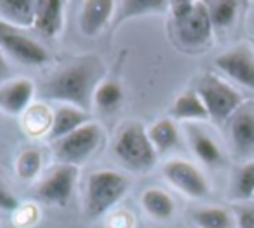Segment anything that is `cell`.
I'll return each mask as SVG.
<instances>
[{"mask_svg":"<svg viewBox=\"0 0 254 228\" xmlns=\"http://www.w3.org/2000/svg\"><path fill=\"white\" fill-rule=\"evenodd\" d=\"M19 204L21 202L17 201L16 195H14L12 192L7 188V185L0 180V211H5V213H10V215H12Z\"/></svg>","mask_w":254,"mask_h":228,"instance_id":"obj_31","label":"cell"},{"mask_svg":"<svg viewBox=\"0 0 254 228\" xmlns=\"http://www.w3.org/2000/svg\"><path fill=\"white\" fill-rule=\"evenodd\" d=\"M195 3L197 2H194V0H171L170 5H168V10H170L173 23L190 16L192 10L195 9Z\"/></svg>","mask_w":254,"mask_h":228,"instance_id":"obj_29","label":"cell"},{"mask_svg":"<svg viewBox=\"0 0 254 228\" xmlns=\"http://www.w3.org/2000/svg\"><path fill=\"white\" fill-rule=\"evenodd\" d=\"M213 31L206 2H197L190 16L173 23V33L178 45L192 52L206 49L213 38Z\"/></svg>","mask_w":254,"mask_h":228,"instance_id":"obj_7","label":"cell"},{"mask_svg":"<svg viewBox=\"0 0 254 228\" xmlns=\"http://www.w3.org/2000/svg\"><path fill=\"white\" fill-rule=\"evenodd\" d=\"M192 220L199 228H228L230 215L223 208H202L192 213Z\"/></svg>","mask_w":254,"mask_h":228,"instance_id":"obj_27","label":"cell"},{"mask_svg":"<svg viewBox=\"0 0 254 228\" xmlns=\"http://www.w3.org/2000/svg\"><path fill=\"white\" fill-rule=\"evenodd\" d=\"M195 92L206 106L209 117L218 123L228 121L234 116V113L244 104L242 95L232 85L214 74L202 76L195 87Z\"/></svg>","mask_w":254,"mask_h":228,"instance_id":"obj_5","label":"cell"},{"mask_svg":"<svg viewBox=\"0 0 254 228\" xmlns=\"http://www.w3.org/2000/svg\"><path fill=\"white\" fill-rule=\"evenodd\" d=\"M40 222V208L35 202L19 204L12 213V225L16 228H33Z\"/></svg>","mask_w":254,"mask_h":228,"instance_id":"obj_28","label":"cell"},{"mask_svg":"<svg viewBox=\"0 0 254 228\" xmlns=\"http://www.w3.org/2000/svg\"><path fill=\"white\" fill-rule=\"evenodd\" d=\"M130 188V180L113 170L94 171L87 178L85 187V215L97 220L109 215L111 209L125 197Z\"/></svg>","mask_w":254,"mask_h":228,"instance_id":"obj_3","label":"cell"},{"mask_svg":"<svg viewBox=\"0 0 254 228\" xmlns=\"http://www.w3.org/2000/svg\"><path fill=\"white\" fill-rule=\"evenodd\" d=\"M78 168L71 165L57 163L40 181L35 190L37 201L49 206H66L73 197L74 187L78 181Z\"/></svg>","mask_w":254,"mask_h":228,"instance_id":"obj_9","label":"cell"},{"mask_svg":"<svg viewBox=\"0 0 254 228\" xmlns=\"http://www.w3.org/2000/svg\"><path fill=\"white\" fill-rule=\"evenodd\" d=\"M44 156L38 149H24L14 163V171L21 180H35L42 173Z\"/></svg>","mask_w":254,"mask_h":228,"instance_id":"obj_26","label":"cell"},{"mask_svg":"<svg viewBox=\"0 0 254 228\" xmlns=\"http://www.w3.org/2000/svg\"><path fill=\"white\" fill-rule=\"evenodd\" d=\"M253 38H254V37H253Z\"/></svg>","mask_w":254,"mask_h":228,"instance_id":"obj_35","label":"cell"},{"mask_svg":"<svg viewBox=\"0 0 254 228\" xmlns=\"http://www.w3.org/2000/svg\"><path fill=\"white\" fill-rule=\"evenodd\" d=\"M147 135L157 154L173 151L180 144V131H178L177 124H175V121L171 117L156 121L147 130Z\"/></svg>","mask_w":254,"mask_h":228,"instance_id":"obj_21","label":"cell"},{"mask_svg":"<svg viewBox=\"0 0 254 228\" xmlns=\"http://www.w3.org/2000/svg\"><path fill=\"white\" fill-rule=\"evenodd\" d=\"M123 102V87L116 80H104L94 95V104L101 111H114Z\"/></svg>","mask_w":254,"mask_h":228,"instance_id":"obj_25","label":"cell"},{"mask_svg":"<svg viewBox=\"0 0 254 228\" xmlns=\"http://www.w3.org/2000/svg\"><path fill=\"white\" fill-rule=\"evenodd\" d=\"M206 5L213 30L223 31L234 24L241 3L237 0H211V2H206Z\"/></svg>","mask_w":254,"mask_h":228,"instance_id":"obj_24","label":"cell"},{"mask_svg":"<svg viewBox=\"0 0 254 228\" xmlns=\"http://www.w3.org/2000/svg\"><path fill=\"white\" fill-rule=\"evenodd\" d=\"M227 135L234 158L241 163L254 159V102H244L227 121Z\"/></svg>","mask_w":254,"mask_h":228,"instance_id":"obj_8","label":"cell"},{"mask_svg":"<svg viewBox=\"0 0 254 228\" xmlns=\"http://www.w3.org/2000/svg\"><path fill=\"white\" fill-rule=\"evenodd\" d=\"M37 94V85L30 78H12L0 83V111L10 116H21Z\"/></svg>","mask_w":254,"mask_h":228,"instance_id":"obj_12","label":"cell"},{"mask_svg":"<svg viewBox=\"0 0 254 228\" xmlns=\"http://www.w3.org/2000/svg\"><path fill=\"white\" fill-rule=\"evenodd\" d=\"M214 67L241 87L254 92V51L239 44L214 59Z\"/></svg>","mask_w":254,"mask_h":228,"instance_id":"obj_10","label":"cell"},{"mask_svg":"<svg viewBox=\"0 0 254 228\" xmlns=\"http://www.w3.org/2000/svg\"><path fill=\"white\" fill-rule=\"evenodd\" d=\"M185 135H187V142L190 145L192 152L207 166H218L223 163V152L218 147L213 137L206 133L201 126L194 123L185 124Z\"/></svg>","mask_w":254,"mask_h":228,"instance_id":"obj_15","label":"cell"},{"mask_svg":"<svg viewBox=\"0 0 254 228\" xmlns=\"http://www.w3.org/2000/svg\"><path fill=\"white\" fill-rule=\"evenodd\" d=\"M168 5H170V2H164V0H127V2H120L116 3L113 26H120L123 21L131 19V17L164 12V10H168Z\"/></svg>","mask_w":254,"mask_h":228,"instance_id":"obj_20","label":"cell"},{"mask_svg":"<svg viewBox=\"0 0 254 228\" xmlns=\"http://www.w3.org/2000/svg\"><path fill=\"white\" fill-rule=\"evenodd\" d=\"M163 174L177 190L190 199H204L209 195V183L202 171L184 159H171L163 166Z\"/></svg>","mask_w":254,"mask_h":228,"instance_id":"obj_11","label":"cell"},{"mask_svg":"<svg viewBox=\"0 0 254 228\" xmlns=\"http://www.w3.org/2000/svg\"><path fill=\"white\" fill-rule=\"evenodd\" d=\"M113 154L127 170L147 173L157 161V152L149 140L147 130L138 121L125 123L116 135Z\"/></svg>","mask_w":254,"mask_h":228,"instance_id":"obj_2","label":"cell"},{"mask_svg":"<svg viewBox=\"0 0 254 228\" xmlns=\"http://www.w3.org/2000/svg\"><path fill=\"white\" fill-rule=\"evenodd\" d=\"M142 208L154 220H170L175 213V202L161 188H147L140 197Z\"/></svg>","mask_w":254,"mask_h":228,"instance_id":"obj_22","label":"cell"},{"mask_svg":"<svg viewBox=\"0 0 254 228\" xmlns=\"http://www.w3.org/2000/svg\"><path fill=\"white\" fill-rule=\"evenodd\" d=\"M23 131L31 138L49 137L54 124V111L47 102H33L19 116Z\"/></svg>","mask_w":254,"mask_h":228,"instance_id":"obj_16","label":"cell"},{"mask_svg":"<svg viewBox=\"0 0 254 228\" xmlns=\"http://www.w3.org/2000/svg\"><path fill=\"white\" fill-rule=\"evenodd\" d=\"M90 121L87 111L80 108H74V106H67L63 104L54 111V124L51 130V138L52 142L59 140V138L66 137V135L73 133L74 130L81 128L83 124H87Z\"/></svg>","mask_w":254,"mask_h":228,"instance_id":"obj_17","label":"cell"},{"mask_svg":"<svg viewBox=\"0 0 254 228\" xmlns=\"http://www.w3.org/2000/svg\"><path fill=\"white\" fill-rule=\"evenodd\" d=\"M104 138L102 126L94 121H88L73 133L52 142V154L59 165H71L80 168L83 163L97 152Z\"/></svg>","mask_w":254,"mask_h":228,"instance_id":"obj_4","label":"cell"},{"mask_svg":"<svg viewBox=\"0 0 254 228\" xmlns=\"http://www.w3.org/2000/svg\"><path fill=\"white\" fill-rule=\"evenodd\" d=\"M230 199L232 201L244 202L254 199V159L242 163L235 173L232 174L230 181Z\"/></svg>","mask_w":254,"mask_h":228,"instance_id":"obj_23","label":"cell"},{"mask_svg":"<svg viewBox=\"0 0 254 228\" xmlns=\"http://www.w3.org/2000/svg\"><path fill=\"white\" fill-rule=\"evenodd\" d=\"M106 67L99 56L85 54L67 60L42 83L38 94L44 101H57L90 111L97 87L104 81Z\"/></svg>","mask_w":254,"mask_h":228,"instance_id":"obj_1","label":"cell"},{"mask_svg":"<svg viewBox=\"0 0 254 228\" xmlns=\"http://www.w3.org/2000/svg\"><path fill=\"white\" fill-rule=\"evenodd\" d=\"M133 216L128 211H111L106 215V228H133Z\"/></svg>","mask_w":254,"mask_h":228,"instance_id":"obj_30","label":"cell"},{"mask_svg":"<svg viewBox=\"0 0 254 228\" xmlns=\"http://www.w3.org/2000/svg\"><path fill=\"white\" fill-rule=\"evenodd\" d=\"M253 44H254V38H253Z\"/></svg>","mask_w":254,"mask_h":228,"instance_id":"obj_34","label":"cell"},{"mask_svg":"<svg viewBox=\"0 0 254 228\" xmlns=\"http://www.w3.org/2000/svg\"><path fill=\"white\" fill-rule=\"evenodd\" d=\"M239 228H254V204H239L235 206Z\"/></svg>","mask_w":254,"mask_h":228,"instance_id":"obj_32","label":"cell"},{"mask_svg":"<svg viewBox=\"0 0 254 228\" xmlns=\"http://www.w3.org/2000/svg\"><path fill=\"white\" fill-rule=\"evenodd\" d=\"M63 0H38L33 28L45 38H56L64 28Z\"/></svg>","mask_w":254,"mask_h":228,"instance_id":"obj_14","label":"cell"},{"mask_svg":"<svg viewBox=\"0 0 254 228\" xmlns=\"http://www.w3.org/2000/svg\"><path fill=\"white\" fill-rule=\"evenodd\" d=\"M0 49L24 66H44L52 60L44 45L28 37L21 28H14L2 21H0Z\"/></svg>","mask_w":254,"mask_h":228,"instance_id":"obj_6","label":"cell"},{"mask_svg":"<svg viewBox=\"0 0 254 228\" xmlns=\"http://www.w3.org/2000/svg\"><path fill=\"white\" fill-rule=\"evenodd\" d=\"M116 12V2L113 0H87L83 2L78 16V26L85 37H97L107 26Z\"/></svg>","mask_w":254,"mask_h":228,"instance_id":"obj_13","label":"cell"},{"mask_svg":"<svg viewBox=\"0 0 254 228\" xmlns=\"http://www.w3.org/2000/svg\"><path fill=\"white\" fill-rule=\"evenodd\" d=\"M35 0H0V21L14 28H30L35 24Z\"/></svg>","mask_w":254,"mask_h":228,"instance_id":"obj_18","label":"cell"},{"mask_svg":"<svg viewBox=\"0 0 254 228\" xmlns=\"http://www.w3.org/2000/svg\"><path fill=\"white\" fill-rule=\"evenodd\" d=\"M170 114L175 119L187 121V123L209 119V113H207L206 106H204V102L201 101V97H199L195 90H189L178 95L175 99L173 106H171Z\"/></svg>","mask_w":254,"mask_h":228,"instance_id":"obj_19","label":"cell"},{"mask_svg":"<svg viewBox=\"0 0 254 228\" xmlns=\"http://www.w3.org/2000/svg\"><path fill=\"white\" fill-rule=\"evenodd\" d=\"M9 73H10V67H9V64H7L2 49H0V83L5 81V78L9 76Z\"/></svg>","mask_w":254,"mask_h":228,"instance_id":"obj_33","label":"cell"}]
</instances>
